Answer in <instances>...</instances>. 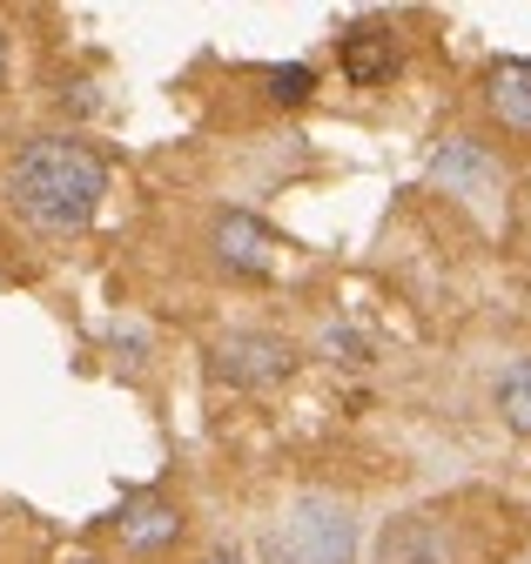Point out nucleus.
Listing matches in <instances>:
<instances>
[{
  "label": "nucleus",
  "instance_id": "nucleus-7",
  "mask_svg": "<svg viewBox=\"0 0 531 564\" xmlns=\"http://www.w3.org/2000/svg\"><path fill=\"white\" fill-rule=\"evenodd\" d=\"M216 256L242 275H270L277 269V236L262 229L256 216H242V208H229V216L216 223Z\"/></svg>",
  "mask_w": 531,
  "mask_h": 564
},
{
  "label": "nucleus",
  "instance_id": "nucleus-9",
  "mask_svg": "<svg viewBox=\"0 0 531 564\" xmlns=\"http://www.w3.org/2000/svg\"><path fill=\"white\" fill-rule=\"evenodd\" d=\"M485 101L491 115L511 128V134H531V61H491V75H485Z\"/></svg>",
  "mask_w": 531,
  "mask_h": 564
},
{
  "label": "nucleus",
  "instance_id": "nucleus-5",
  "mask_svg": "<svg viewBox=\"0 0 531 564\" xmlns=\"http://www.w3.org/2000/svg\"><path fill=\"white\" fill-rule=\"evenodd\" d=\"M377 564H457V538L437 511L390 518L383 538H377Z\"/></svg>",
  "mask_w": 531,
  "mask_h": 564
},
{
  "label": "nucleus",
  "instance_id": "nucleus-4",
  "mask_svg": "<svg viewBox=\"0 0 531 564\" xmlns=\"http://www.w3.org/2000/svg\"><path fill=\"white\" fill-rule=\"evenodd\" d=\"M431 182L457 202H472L478 216H498V202H505V169L478 149V141H444V149L431 155Z\"/></svg>",
  "mask_w": 531,
  "mask_h": 564
},
{
  "label": "nucleus",
  "instance_id": "nucleus-14",
  "mask_svg": "<svg viewBox=\"0 0 531 564\" xmlns=\"http://www.w3.org/2000/svg\"><path fill=\"white\" fill-rule=\"evenodd\" d=\"M0 82H8V34H0Z\"/></svg>",
  "mask_w": 531,
  "mask_h": 564
},
{
  "label": "nucleus",
  "instance_id": "nucleus-13",
  "mask_svg": "<svg viewBox=\"0 0 531 564\" xmlns=\"http://www.w3.org/2000/svg\"><path fill=\"white\" fill-rule=\"evenodd\" d=\"M203 564H242V557H236V551H209Z\"/></svg>",
  "mask_w": 531,
  "mask_h": 564
},
{
  "label": "nucleus",
  "instance_id": "nucleus-2",
  "mask_svg": "<svg viewBox=\"0 0 531 564\" xmlns=\"http://www.w3.org/2000/svg\"><path fill=\"white\" fill-rule=\"evenodd\" d=\"M270 551L283 564H350L357 557V518L329 498H296L290 518L270 531Z\"/></svg>",
  "mask_w": 531,
  "mask_h": 564
},
{
  "label": "nucleus",
  "instance_id": "nucleus-3",
  "mask_svg": "<svg viewBox=\"0 0 531 564\" xmlns=\"http://www.w3.org/2000/svg\"><path fill=\"white\" fill-rule=\"evenodd\" d=\"M296 370V343L277 329H236L209 349V377L229 390H270Z\"/></svg>",
  "mask_w": 531,
  "mask_h": 564
},
{
  "label": "nucleus",
  "instance_id": "nucleus-10",
  "mask_svg": "<svg viewBox=\"0 0 531 564\" xmlns=\"http://www.w3.org/2000/svg\"><path fill=\"white\" fill-rule=\"evenodd\" d=\"M498 416L511 423V431H524V437H531V357H524V364H511V370L498 377Z\"/></svg>",
  "mask_w": 531,
  "mask_h": 564
},
{
  "label": "nucleus",
  "instance_id": "nucleus-1",
  "mask_svg": "<svg viewBox=\"0 0 531 564\" xmlns=\"http://www.w3.org/2000/svg\"><path fill=\"white\" fill-rule=\"evenodd\" d=\"M0 195H8L21 223H34L47 236H75V229H88V216L108 195V162L75 134H41L8 162Z\"/></svg>",
  "mask_w": 531,
  "mask_h": 564
},
{
  "label": "nucleus",
  "instance_id": "nucleus-8",
  "mask_svg": "<svg viewBox=\"0 0 531 564\" xmlns=\"http://www.w3.org/2000/svg\"><path fill=\"white\" fill-rule=\"evenodd\" d=\"M337 61H344L350 88H377V82H390V75H397V34H390V28H377V21H364V28H350V34H344Z\"/></svg>",
  "mask_w": 531,
  "mask_h": 564
},
{
  "label": "nucleus",
  "instance_id": "nucleus-6",
  "mask_svg": "<svg viewBox=\"0 0 531 564\" xmlns=\"http://www.w3.org/2000/svg\"><path fill=\"white\" fill-rule=\"evenodd\" d=\"M115 531H121L128 551H169L182 538V511L169 498H155V490H142V498H128L115 511Z\"/></svg>",
  "mask_w": 531,
  "mask_h": 564
},
{
  "label": "nucleus",
  "instance_id": "nucleus-15",
  "mask_svg": "<svg viewBox=\"0 0 531 564\" xmlns=\"http://www.w3.org/2000/svg\"><path fill=\"white\" fill-rule=\"evenodd\" d=\"M68 564H101V557H88V551H75V557H68Z\"/></svg>",
  "mask_w": 531,
  "mask_h": 564
},
{
  "label": "nucleus",
  "instance_id": "nucleus-11",
  "mask_svg": "<svg viewBox=\"0 0 531 564\" xmlns=\"http://www.w3.org/2000/svg\"><path fill=\"white\" fill-rule=\"evenodd\" d=\"M270 101H283V108H296V101H310V88H316V67H303V61H290V67H270Z\"/></svg>",
  "mask_w": 531,
  "mask_h": 564
},
{
  "label": "nucleus",
  "instance_id": "nucleus-12",
  "mask_svg": "<svg viewBox=\"0 0 531 564\" xmlns=\"http://www.w3.org/2000/svg\"><path fill=\"white\" fill-rule=\"evenodd\" d=\"M323 349H329L337 364H370V343H364L357 329H323Z\"/></svg>",
  "mask_w": 531,
  "mask_h": 564
}]
</instances>
